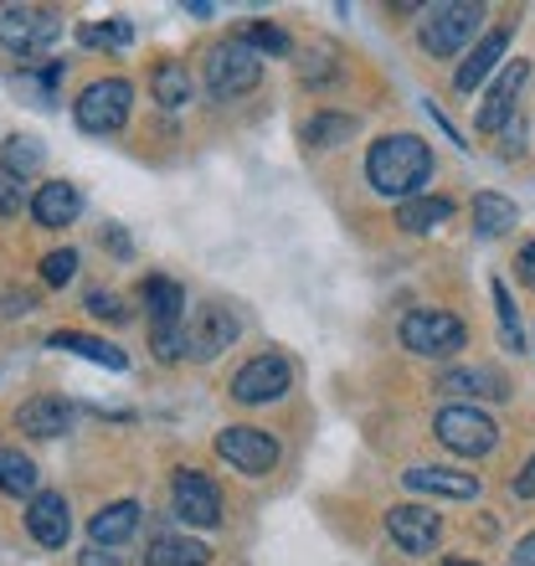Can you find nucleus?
Returning <instances> with one entry per match:
<instances>
[{"mask_svg": "<svg viewBox=\"0 0 535 566\" xmlns=\"http://www.w3.org/2000/svg\"><path fill=\"white\" fill-rule=\"evenodd\" d=\"M366 180L387 201H417L432 180V149L417 135H381L366 149Z\"/></svg>", "mask_w": 535, "mask_h": 566, "instance_id": "nucleus-1", "label": "nucleus"}, {"mask_svg": "<svg viewBox=\"0 0 535 566\" xmlns=\"http://www.w3.org/2000/svg\"><path fill=\"white\" fill-rule=\"evenodd\" d=\"M484 27V6H469V0H443V6H432L422 11V31H417V42L428 57H459L463 46L474 42V31Z\"/></svg>", "mask_w": 535, "mask_h": 566, "instance_id": "nucleus-2", "label": "nucleus"}, {"mask_svg": "<svg viewBox=\"0 0 535 566\" xmlns=\"http://www.w3.org/2000/svg\"><path fill=\"white\" fill-rule=\"evenodd\" d=\"M62 42V15L46 6H0V46L15 57H46Z\"/></svg>", "mask_w": 535, "mask_h": 566, "instance_id": "nucleus-3", "label": "nucleus"}, {"mask_svg": "<svg viewBox=\"0 0 535 566\" xmlns=\"http://www.w3.org/2000/svg\"><path fill=\"white\" fill-rule=\"evenodd\" d=\"M263 77V52L242 42V36H227L207 52V88L211 98H242V93L258 88Z\"/></svg>", "mask_w": 535, "mask_h": 566, "instance_id": "nucleus-4", "label": "nucleus"}, {"mask_svg": "<svg viewBox=\"0 0 535 566\" xmlns=\"http://www.w3.org/2000/svg\"><path fill=\"white\" fill-rule=\"evenodd\" d=\"M129 108H134V88L124 77H98L88 88L77 93L73 104V119L83 135H119L129 124Z\"/></svg>", "mask_w": 535, "mask_h": 566, "instance_id": "nucleus-5", "label": "nucleus"}, {"mask_svg": "<svg viewBox=\"0 0 535 566\" xmlns=\"http://www.w3.org/2000/svg\"><path fill=\"white\" fill-rule=\"evenodd\" d=\"M401 345H407L412 356L448 360L469 345V329H463L459 314H448V310H412L401 319Z\"/></svg>", "mask_w": 535, "mask_h": 566, "instance_id": "nucleus-6", "label": "nucleus"}, {"mask_svg": "<svg viewBox=\"0 0 535 566\" xmlns=\"http://www.w3.org/2000/svg\"><path fill=\"white\" fill-rule=\"evenodd\" d=\"M432 432H438V443H443L448 453H459V459H484V453L500 443L494 418L479 412V407H469V402L443 407V412L432 418Z\"/></svg>", "mask_w": 535, "mask_h": 566, "instance_id": "nucleus-7", "label": "nucleus"}, {"mask_svg": "<svg viewBox=\"0 0 535 566\" xmlns=\"http://www.w3.org/2000/svg\"><path fill=\"white\" fill-rule=\"evenodd\" d=\"M170 510H176V521L186 525H217L222 521V490H217V479H207L201 469H180L176 484H170Z\"/></svg>", "mask_w": 535, "mask_h": 566, "instance_id": "nucleus-8", "label": "nucleus"}, {"mask_svg": "<svg viewBox=\"0 0 535 566\" xmlns=\"http://www.w3.org/2000/svg\"><path fill=\"white\" fill-rule=\"evenodd\" d=\"M289 381H294L289 360H283L279 350H268V356H253L232 376V397H238L242 407H263V402H279L283 391H289Z\"/></svg>", "mask_w": 535, "mask_h": 566, "instance_id": "nucleus-9", "label": "nucleus"}, {"mask_svg": "<svg viewBox=\"0 0 535 566\" xmlns=\"http://www.w3.org/2000/svg\"><path fill=\"white\" fill-rule=\"evenodd\" d=\"M217 453H222L238 474H273V463H279V443H273V432L263 428H222L217 432Z\"/></svg>", "mask_w": 535, "mask_h": 566, "instance_id": "nucleus-10", "label": "nucleus"}, {"mask_svg": "<svg viewBox=\"0 0 535 566\" xmlns=\"http://www.w3.org/2000/svg\"><path fill=\"white\" fill-rule=\"evenodd\" d=\"M238 314L222 310V304H201V310L186 319V356L196 360H211V356H222L227 345L238 340Z\"/></svg>", "mask_w": 535, "mask_h": 566, "instance_id": "nucleus-11", "label": "nucleus"}, {"mask_svg": "<svg viewBox=\"0 0 535 566\" xmlns=\"http://www.w3.org/2000/svg\"><path fill=\"white\" fill-rule=\"evenodd\" d=\"M387 536L391 546H401L407 556H428L443 536V521L428 505H391L387 510Z\"/></svg>", "mask_w": 535, "mask_h": 566, "instance_id": "nucleus-12", "label": "nucleus"}, {"mask_svg": "<svg viewBox=\"0 0 535 566\" xmlns=\"http://www.w3.org/2000/svg\"><path fill=\"white\" fill-rule=\"evenodd\" d=\"M27 531H31V541H36V546H46V552L67 546V536H73V510H67V494H62V490L31 494Z\"/></svg>", "mask_w": 535, "mask_h": 566, "instance_id": "nucleus-13", "label": "nucleus"}, {"mask_svg": "<svg viewBox=\"0 0 535 566\" xmlns=\"http://www.w3.org/2000/svg\"><path fill=\"white\" fill-rule=\"evenodd\" d=\"M401 484L412 494H432V500H479V479L459 474V469H432V463H417L401 474Z\"/></svg>", "mask_w": 535, "mask_h": 566, "instance_id": "nucleus-14", "label": "nucleus"}, {"mask_svg": "<svg viewBox=\"0 0 535 566\" xmlns=\"http://www.w3.org/2000/svg\"><path fill=\"white\" fill-rule=\"evenodd\" d=\"M505 46H510V27L484 31L474 52H469V57L459 62V73H453V88H459V93H474L479 83H484V77H490L494 67L505 62Z\"/></svg>", "mask_w": 535, "mask_h": 566, "instance_id": "nucleus-15", "label": "nucleus"}, {"mask_svg": "<svg viewBox=\"0 0 535 566\" xmlns=\"http://www.w3.org/2000/svg\"><path fill=\"white\" fill-rule=\"evenodd\" d=\"M77 211H83V191H77L73 180H46V186L31 191L36 227H67V222H77Z\"/></svg>", "mask_w": 535, "mask_h": 566, "instance_id": "nucleus-16", "label": "nucleus"}, {"mask_svg": "<svg viewBox=\"0 0 535 566\" xmlns=\"http://www.w3.org/2000/svg\"><path fill=\"white\" fill-rule=\"evenodd\" d=\"M525 77H531V67H525L521 57H515L505 73H500V83H494L490 98H484V108H479V129H484V135L505 129V119L515 114V98H521V88H525Z\"/></svg>", "mask_w": 535, "mask_h": 566, "instance_id": "nucleus-17", "label": "nucleus"}, {"mask_svg": "<svg viewBox=\"0 0 535 566\" xmlns=\"http://www.w3.org/2000/svg\"><path fill=\"white\" fill-rule=\"evenodd\" d=\"M15 428L31 432V438H62V432L73 428V402H62V397H31L15 412Z\"/></svg>", "mask_w": 535, "mask_h": 566, "instance_id": "nucleus-18", "label": "nucleus"}, {"mask_svg": "<svg viewBox=\"0 0 535 566\" xmlns=\"http://www.w3.org/2000/svg\"><path fill=\"white\" fill-rule=\"evenodd\" d=\"M145 310H149V329H170V325H186V289L176 279H155L145 283Z\"/></svg>", "mask_w": 535, "mask_h": 566, "instance_id": "nucleus-19", "label": "nucleus"}, {"mask_svg": "<svg viewBox=\"0 0 535 566\" xmlns=\"http://www.w3.org/2000/svg\"><path fill=\"white\" fill-rule=\"evenodd\" d=\"M139 531V505L134 500H114V505H104L98 515L88 521V536H93V546H124V541Z\"/></svg>", "mask_w": 535, "mask_h": 566, "instance_id": "nucleus-20", "label": "nucleus"}, {"mask_svg": "<svg viewBox=\"0 0 535 566\" xmlns=\"http://www.w3.org/2000/svg\"><path fill=\"white\" fill-rule=\"evenodd\" d=\"M145 566H211V546L191 536H155L145 546Z\"/></svg>", "mask_w": 535, "mask_h": 566, "instance_id": "nucleus-21", "label": "nucleus"}, {"mask_svg": "<svg viewBox=\"0 0 535 566\" xmlns=\"http://www.w3.org/2000/svg\"><path fill=\"white\" fill-rule=\"evenodd\" d=\"M46 345H52V350H77L83 360H93V366H108V371H124V366H129L119 345L98 340V335H83V329H57V335H52Z\"/></svg>", "mask_w": 535, "mask_h": 566, "instance_id": "nucleus-22", "label": "nucleus"}, {"mask_svg": "<svg viewBox=\"0 0 535 566\" xmlns=\"http://www.w3.org/2000/svg\"><path fill=\"white\" fill-rule=\"evenodd\" d=\"M448 217H453V201H448V196H417V201H401L397 207V227L401 232H412V238H422V232H432V227H443Z\"/></svg>", "mask_w": 535, "mask_h": 566, "instance_id": "nucleus-23", "label": "nucleus"}, {"mask_svg": "<svg viewBox=\"0 0 535 566\" xmlns=\"http://www.w3.org/2000/svg\"><path fill=\"white\" fill-rule=\"evenodd\" d=\"M515 222H521L515 201H505L500 191H479L474 196V227H479V238H505Z\"/></svg>", "mask_w": 535, "mask_h": 566, "instance_id": "nucleus-24", "label": "nucleus"}, {"mask_svg": "<svg viewBox=\"0 0 535 566\" xmlns=\"http://www.w3.org/2000/svg\"><path fill=\"white\" fill-rule=\"evenodd\" d=\"M149 93H155V104L160 108H186L191 104V73H186V62H160V67L149 73Z\"/></svg>", "mask_w": 535, "mask_h": 566, "instance_id": "nucleus-25", "label": "nucleus"}, {"mask_svg": "<svg viewBox=\"0 0 535 566\" xmlns=\"http://www.w3.org/2000/svg\"><path fill=\"white\" fill-rule=\"evenodd\" d=\"M438 391H474V397H510V381L500 371H490V366H463V371H448L443 381H438Z\"/></svg>", "mask_w": 535, "mask_h": 566, "instance_id": "nucleus-26", "label": "nucleus"}, {"mask_svg": "<svg viewBox=\"0 0 535 566\" xmlns=\"http://www.w3.org/2000/svg\"><path fill=\"white\" fill-rule=\"evenodd\" d=\"M350 135H356V119H350V114H314V119L298 129V139H304L310 149L350 145Z\"/></svg>", "mask_w": 535, "mask_h": 566, "instance_id": "nucleus-27", "label": "nucleus"}, {"mask_svg": "<svg viewBox=\"0 0 535 566\" xmlns=\"http://www.w3.org/2000/svg\"><path fill=\"white\" fill-rule=\"evenodd\" d=\"M0 494H42L36 490V463L21 448H0Z\"/></svg>", "mask_w": 535, "mask_h": 566, "instance_id": "nucleus-28", "label": "nucleus"}, {"mask_svg": "<svg viewBox=\"0 0 535 566\" xmlns=\"http://www.w3.org/2000/svg\"><path fill=\"white\" fill-rule=\"evenodd\" d=\"M83 36V46H104V52H124V46L134 42V21H124V15H108V21H88V27L77 31Z\"/></svg>", "mask_w": 535, "mask_h": 566, "instance_id": "nucleus-29", "label": "nucleus"}, {"mask_svg": "<svg viewBox=\"0 0 535 566\" xmlns=\"http://www.w3.org/2000/svg\"><path fill=\"white\" fill-rule=\"evenodd\" d=\"M42 155H46V149L36 145L31 135H11V139H6V155H0V165H6V170H15V176L27 180L31 170L42 165Z\"/></svg>", "mask_w": 535, "mask_h": 566, "instance_id": "nucleus-30", "label": "nucleus"}, {"mask_svg": "<svg viewBox=\"0 0 535 566\" xmlns=\"http://www.w3.org/2000/svg\"><path fill=\"white\" fill-rule=\"evenodd\" d=\"M494 310H500V335H505V345L521 350V314H515V298H510L505 283H494Z\"/></svg>", "mask_w": 535, "mask_h": 566, "instance_id": "nucleus-31", "label": "nucleus"}, {"mask_svg": "<svg viewBox=\"0 0 535 566\" xmlns=\"http://www.w3.org/2000/svg\"><path fill=\"white\" fill-rule=\"evenodd\" d=\"M21 207H31V201H27V180L0 165V217H21Z\"/></svg>", "mask_w": 535, "mask_h": 566, "instance_id": "nucleus-32", "label": "nucleus"}, {"mask_svg": "<svg viewBox=\"0 0 535 566\" xmlns=\"http://www.w3.org/2000/svg\"><path fill=\"white\" fill-rule=\"evenodd\" d=\"M242 42L253 46V52H279V57L289 52V36H283V31L273 27V21H253V27L242 31Z\"/></svg>", "mask_w": 535, "mask_h": 566, "instance_id": "nucleus-33", "label": "nucleus"}, {"mask_svg": "<svg viewBox=\"0 0 535 566\" xmlns=\"http://www.w3.org/2000/svg\"><path fill=\"white\" fill-rule=\"evenodd\" d=\"M73 273H77V253H73V248H57V253H46V258H42V279L52 283V289L73 283Z\"/></svg>", "mask_w": 535, "mask_h": 566, "instance_id": "nucleus-34", "label": "nucleus"}, {"mask_svg": "<svg viewBox=\"0 0 535 566\" xmlns=\"http://www.w3.org/2000/svg\"><path fill=\"white\" fill-rule=\"evenodd\" d=\"M149 345H155V356L170 366V360L186 356V325H170V329H149Z\"/></svg>", "mask_w": 535, "mask_h": 566, "instance_id": "nucleus-35", "label": "nucleus"}, {"mask_svg": "<svg viewBox=\"0 0 535 566\" xmlns=\"http://www.w3.org/2000/svg\"><path fill=\"white\" fill-rule=\"evenodd\" d=\"M88 314L114 319V325H119V319H129V310H124V298L114 294V289H93V294H88Z\"/></svg>", "mask_w": 535, "mask_h": 566, "instance_id": "nucleus-36", "label": "nucleus"}, {"mask_svg": "<svg viewBox=\"0 0 535 566\" xmlns=\"http://www.w3.org/2000/svg\"><path fill=\"white\" fill-rule=\"evenodd\" d=\"M510 490H515V500H535V459L525 463L521 474H515V484H510Z\"/></svg>", "mask_w": 535, "mask_h": 566, "instance_id": "nucleus-37", "label": "nucleus"}, {"mask_svg": "<svg viewBox=\"0 0 535 566\" xmlns=\"http://www.w3.org/2000/svg\"><path fill=\"white\" fill-rule=\"evenodd\" d=\"M77 566H124V562L108 552V546H88V552L77 556Z\"/></svg>", "mask_w": 535, "mask_h": 566, "instance_id": "nucleus-38", "label": "nucleus"}, {"mask_svg": "<svg viewBox=\"0 0 535 566\" xmlns=\"http://www.w3.org/2000/svg\"><path fill=\"white\" fill-rule=\"evenodd\" d=\"M515 269H521L525 289H535V242H525V248H521V263H515Z\"/></svg>", "mask_w": 535, "mask_h": 566, "instance_id": "nucleus-39", "label": "nucleus"}, {"mask_svg": "<svg viewBox=\"0 0 535 566\" xmlns=\"http://www.w3.org/2000/svg\"><path fill=\"white\" fill-rule=\"evenodd\" d=\"M515 566H535V531L521 541V546H515Z\"/></svg>", "mask_w": 535, "mask_h": 566, "instance_id": "nucleus-40", "label": "nucleus"}, {"mask_svg": "<svg viewBox=\"0 0 535 566\" xmlns=\"http://www.w3.org/2000/svg\"><path fill=\"white\" fill-rule=\"evenodd\" d=\"M36 310V298L31 294H21V298H6V314H31Z\"/></svg>", "mask_w": 535, "mask_h": 566, "instance_id": "nucleus-41", "label": "nucleus"}, {"mask_svg": "<svg viewBox=\"0 0 535 566\" xmlns=\"http://www.w3.org/2000/svg\"><path fill=\"white\" fill-rule=\"evenodd\" d=\"M443 566H479V562H469V556H453V562H443Z\"/></svg>", "mask_w": 535, "mask_h": 566, "instance_id": "nucleus-42", "label": "nucleus"}]
</instances>
